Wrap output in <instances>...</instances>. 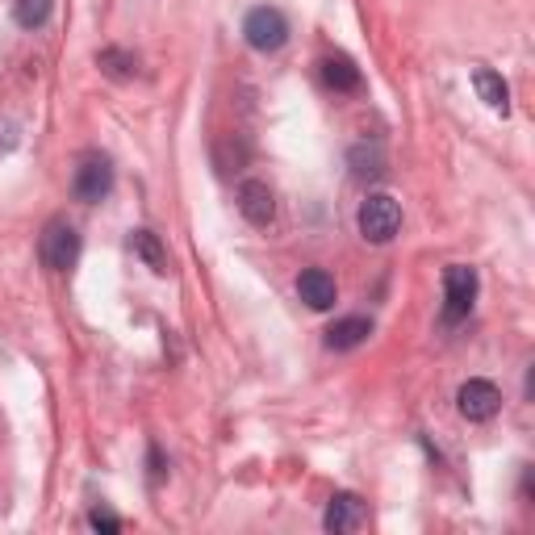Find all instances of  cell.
Returning a JSON list of instances; mask_svg holds the SVG:
<instances>
[{
  "instance_id": "5",
  "label": "cell",
  "mask_w": 535,
  "mask_h": 535,
  "mask_svg": "<svg viewBox=\"0 0 535 535\" xmlns=\"http://www.w3.org/2000/svg\"><path fill=\"white\" fill-rule=\"evenodd\" d=\"M42 264L51 268V272H67V268H76L80 260V230L67 222V218H55L51 226H46V235H42Z\"/></svg>"
},
{
  "instance_id": "16",
  "label": "cell",
  "mask_w": 535,
  "mask_h": 535,
  "mask_svg": "<svg viewBox=\"0 0 535 535\" xmlns=\"http://www.w3.org/2000/svg\"><path fill=\"white\" fill-rule=\"evenodd\" d=\"M97 63H101V72H105V76H113V80L134 76V55L118 51V46H105V51L97 55Z\"/></svg>"
},
{
  "instance_id": "2",
  "label": "cell",
  "mask_w": 535,
  "mask_h": 535,
  "mask_svg": "<svg viewBox=\"0 0 535 535\" xmlns=\"http://www.w3.org/2000/svg\"><path fill=\"white\" fill-rule=\"evenodd\" d=\"M72 193H76V201H84V205H97V201H105V197L113 193V164H109V155L88 151V155L80 159V168H76V176H72Z\"/></svg>"
},
{
  "instance_id": "15",
  "label": "cell",
  "mask_w": 535,
  "mask_h": 535,
  "mask_svg": "<svg viewBox=\"0 0 535 535\" xmlns=\"http://www.w3.org/2000/svg\"><path fill=\"white\" fill-rule=\"evenodd\" d=\"M352 176H356V180H381V176H385V155H381V147H356V151H352Z\"/></svg>"
},
{
  "instance_id": "11",
  "label": "cell",
  "mask_w": 535,
  "mask_h": 535,
  "mask_svg": "<svg viewBox=\"0 0 535 535\" xmlns=\"http://www.w3.org/2000/svg\"><path fill=\"white\" fill-rule=\"evenodd\" d=\"M368 335H372V318L352 314V318H339L335 327L327 331V347L331 352H352V347H360Z\"/></svg>"
},
{
  "instance_id": "9",
  "label": "cell",
  "mask_w": 535,
  "mask_h": 535,
  "mask_svg": "<svg viewBox=\"0 0 535 535\" xmlns=\"http://www.w3.org/2000/svg\"><path fill=\"white\" fill-rule=\"evenodd\" d=\"M364 523V502L356 494H335L331 506H327V515H322V527L343 535V531H356Z\"/></svg>"
},
{
  "instance_id": "18",
  "label": "cell",
  "mask_w": 535,
  "mask_h": 535,
  "mask_svg": "<svg viewBox=\"0 0 535 535\" xmlns=\"http://www.w3.org/2000/svg\"><path fill=\"white\" fill-rule=\"evenodd\" d=\"M151 477H155V481L164 477V456H159V448H151Z\"/></svg>"
},
{
  "instance_id": "4",
  "label": "cell",
  "mask_w": 535,
  "mask_h": 535,
  "mask_svg": "<svg viewBox=\"0 0 535 535\" xmlns=\"http://www.w3.org/2000/svg\"><path fill=\"white\" fill-rule=\"evenodd\" d=\"M243 38L255 46V51H281V46L289 42V21L281 9H272V5H260V9H251L247 21H243Z\"/></svg>"
},
{
  "instance_id": "14",
  "label": "cell",
  "mask_w": 535,
  "mask_h": 535,
  "mask_svg": "<svg viewBox=\"0 0 535 535\" xmlns=\"http://www.w3.org/2000/svg\"><path fill=\"white\" fill-rule=\"evenodd\" d=\"M51 9H55V0H13V17H17L21 30L46 26V21H51Z\"/></svg>"
},
{
  "instance_id": "12",
  "label": "cell",
  "mask_w": 535,
  "mask_h": 535,
  "mask_svg": "<svg viewBox=\"0 0 535 535\" xmlns=\"http://www.w3.org/2000/svg\"><path fill=\"white\" fill-rule=\"evenodd\" d=\"M130 247H134V255H138V260H143L155 276L168 272V251H164V243H159L155 230H134V235H130Z\"/></svg>"
},
{
  "instance_id": "7",
  "label": "cell",
  "mask_w": 535,
  "mask_h": 535,
  "mask_svg": "<svg viewBox=\"0 0 535 535\" xmlns=\"http://www.w3.org/2000/svg\"><path fill=\"white\" fill-rule=\"evenodd\" d=\"M239 214L251 222V226H272V218H276V197H272V189L264 180H243L239 184Z\"/></svg>"
},
{
  "instance_id": "10",
  "label": "cell",
  "mask_w": 535,
  "mask_h": 535,
  "mask_svg": "<svg viewBox=\"0 0 535 535\" xmlns=\"http://www.w3.org/2000/svg\"><path fill=\"white\" fill-rule=\"evenodd\" d=\"M322 80H327V88H335V92H360L364 88L360 67L347 55H327L322 59Z\"/></svg>"
},
{
  "instance_id": "6",
  "label": "cell",
  "mask_w": 535,
  "mask_h": 535,
  "mask_svg": "<svg viewBox=\"0 0 535 535\" xmlns=\"http://www.w3.org/2000/svg\"><path fill=\"white\" fill-rule=\"evenodd\" d=\"M456 410H460L464 418H469V423H490V418L502 410V393H498L494 381L473 377V381H464V385H460V393H456Z\"/></svg>"
},
{
  "instance_id": "8",
  "label": "cell",
  "mask_w": 535,
  "mask_h": 535,
  "mask_svg": "<svg viewBox=\"0 0 535 535\" xmlns=\"http://www.w3.org/2000/svg\"><path fill=\"white\" fill-rule=\"evenodd\" d=\"M297 293H301V301H306L310 310H331L335 297H339L335 276L327 268H306V272H301L297 276Z\"/></svg>"
},
{
  "instance_id": "17",
  "label": "cell",
  "mask_w": 535,
  "mask_h": 535,
  "mask_svg": "<svg viewBox=\"0 0 535 535\" xmlns=\"http://www.w3.org/2000/svg\"><path fill=\"white\" fill-rule=\"evenodd\" d=\"M88 523H92V531H105V535H118L122 531V519L113 515V510H101V506L88 515Z\"/></svg>"
},
{
  "instance_id": "13",
  "label": "cell",
  "mask_w": 535,
  "mask_h": 535,
  "mask_svg": "<svg viewBox=\"0 0 535 535\" xmlns=\"http://www.w3.org/2000/svg\"><path fill=\"white\" fill-rule=\"evenodd\" d=\"M473 88H477V97L490 105V109H510V88H506V80L498 76V72H490V67H477L473 72Z\"/></svg>"
},
{
  "instance_id": "1",
  "label": "cell",
  "mask_w": 535,
  "mask_h": 535,
  "mask_svg": "<svg viewBox=\"0 0 535 535\" xmlns=\"http://www.w3.org/2000/svg\"><path fill=\"white\" fill-rule=\"evenodd\" d=\"M360 235L368 243H389L393 235L402 230V205L393 201L389 193H372L364 205H360Z\"/></svg>"
},
{
  "instance_id": "3",
  "label": "cell",
  "mask_w": 535,
  "mask_h": 535,
  "mask_svg": "<svg viewBox=\"0 0 535 535\" xmlns=\"http://www.w3.org/2000/svg\"><path fill=\"white\" fill-rule=\"evenodd\" d=\"M477 301V272L469 264H448L444 268V322L456 327L460 318H469Z\"/></svg>"
}]
</instances>
